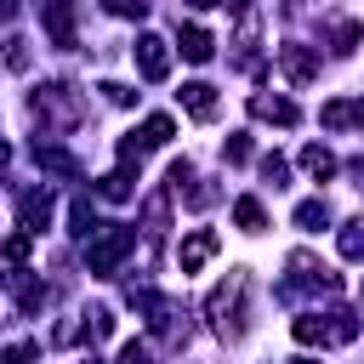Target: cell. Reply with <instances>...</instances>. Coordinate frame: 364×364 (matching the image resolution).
I'll use <instances>...</instances> for the list:
<instances>
[{
	"label": "cell",
	"instance_id": "obj_1",
	"mask_svg": "<svg viewBox=\"0 0 364 364\" xmlns=\"http://www.w3.org/2000/svg\"><path fill=\"white\" fill-rule=\"evenodd\" d=\"M245 290H250V273L233 267V273L205 296V318H210V330H216L222 341H239V336H245Z\"/></svg>",
	"mask_w": 364,
	"mask_h": 364
},
{
	"label": "cell",
	"instance_id": "obj_2",
	"mask_svg": "<svg viewBox=\"0 0 364 364\" xmlns=\"http://www.w3.org/2000/svg\"><path fill=\"white\" fill-rule=\"evenodd\" d=\"M131 250H136V228H125V222H97V233L85 239V267H91L97 279H114Z\"/></svg>",
	"mask_w": 364,
	"mask_h": 364
},
{
	"label": "cell",
	"instance_id": "obj_3",
	"mask_svg": "<svg viewBox=\"0 0 364 364\" xmlns=\"http://www.w3.org/2000/svg\"><path fill=\"white\" fill-rule=\"evenodd\" d=\"M279 68H284L290 85H313V80H318V51L301 46V40H284V46H279Z\"/></svg>",
	"mask_w": 364,
	"mask_h": 364
},
{
	"label": "cell",
	"instance_id": "obj_4",
	"mask_svg": "<svg viewBox=\"0 0 364 364\" xmlns=\"http://www.w3.org/2000/svg\"><path fill=\"white\" fill-rule=\"evenodd\" d=\"M171 136H176V125H171V114H148V119H142V131L119 142V159H136V154H148V148H165Z\"/></svg>",
	"mask_w": 364,
	"mask_h": 364
},
{
	"label": "cell",
	"instance_id": "obj_5",
	"mask_svg": "<svg viewBox=\"0 0 364 364\" xmlns=\"http://www.w3.org/2000/svg\"><path fill=\"white\" fill-rule=\"evenodd\" d=\"M131 57H136V68H142V80H165V74H171V46H165L159 34H136V46H131Z\"/></svg>",
	"mask_w": 364,
	"mask_h": 364
},
{
	"label": "cell",
	"instance_id": "obj_6",
	"mask_svg": "<svg viewBox=\"0 0 364 364\" xmlns=\"http://www.w3.org/2000/svg\"><path fill=\"white\" fill-rule=\"evenodd\" d=\"M17 216H23L28 233H46L51 216H57V193H51V188H28V193L17 199Z\"/></svg>",
	"mask_w": 364,
	"mask_h": 364
},
{
	"label": "cell",
	"instance_id": "obj_7",
	"mask_svg": "<svg viewBox=\"0 0 364 364\" xmlns=\"http://www.w3.org/2000/svg\"><path fill=\"white\" fill-rule=\"evenodd\" d=\"M318 125H324V131H353V125H364V91H358V97H330V102L318 108Z\"/></svg>",
	"mask_w": 364,
	"mask_h": 364
},
{
	"label": "cell",
	"instance_id": "obj_8",
	"mask_svg": "<svg viewBox=\"0 0 364 364\" xmlns=\"http://www.w3.org/2000/svg\"><path fill=\"white\" fill-rule=\"evenodd\" d=\"M40 23H46V34H51V46H74L80 34H74V11H68V0H40Z\"/></svg>",
	"mask_w": 364,
	"mask_h": 364
},
{
	"label": "cell",
	"instance_id": "obj_9",
	"mask_svg": "<svg viewBox=\"0 0 364 364\" xmlns=\"http://www.w3.org/2000/svg\"><path fill=\"white\" fill-rule=\"evenodd\" d=\"M108 330H114V313H108V307H85V313H80V330H68L63 341H74V336H80L85 347H102V341H108Z\"/></svg>",
	"mask_w": 364,
	"mask_h": 364
},
{
	"label": "cell",
	"instance_id": "obj_10",
	"mask_svg": "<svg viewBox=\"0 0 364 364\" xmlns=\"http://www.w3.org/2000/svg\"><path fill=\"white\" fill-rule=\"evenodd\" d=\"M176 102H182L193 119H216V85H205V80H188V85L176 91Z\"/></svg>",
	"mask_w": 364,
	"mask_h": 364
},
{
	"label": "cell",
	"instance_id": "obj_11",
	"mask_svg": "<svg viewBox=\"0 0 364 364\" xmlns=\"http://www.w3.org/2000/svg\"><path fill=\"white\" fill-rule=\"evenodd\" d=\"M250 114H256V119H273V125H296V119H301V108H296L290 97H267V91L250 97Z\"/></svg>",
	"mask_w": 364,
	"mask_h": 364
},
{
	"label": "cell",
	"instance_id": "obj_12",
	"mask_svg": "<svg viewBox=\"0 0 364 364\" xmlns=\"http://www.w3.org/2000/svg\"><path fill=\"white\" fill-rule=\"evenodd\" d=\"M34 159H40V171H51V176H80V159L68 154V148H57V142H34Z\"/></svg>",
	"mask_w": 364,
	"mask_h": 364
},
{
	"label": "cell",
	"instance_id": "obj_13",
	"mask_svg": "<svg viewBox=\"0 0 364 364\" xmlns=\"http://www.w3.org/2000/svg\"><path fill=\"white\" fill-rule=\"evenodd\" d=\"M210 256H216V233H210V228H199V233L182 239V273H199Z\"/></svg>",
	"mask_w": 364,
	"mask_h": 364
},
{
	"label": "cell",
	"instance_id": "obj_14",
	"mask_svg": "<svg viewBox=\"0 0 364 364\" xmlns=\"http://www.w3.org/2000/svg\"><path fill=\"white\" fill-rule=\"evenodd\" d=\"M6 279H11V296H17L23 313H40V307H46V284H40L28 267H17V273H6Z\"/></svg>",
	"mask_w": 364,
	"mask_h": 364
},
{
	"label": "cell",
	"instance_id": "obj_15",
	"mask_svg": "<svg viewBox=\"0 0 364 364\" xmlns=\"http://www.w3.org/2000/svg\"><path fill=\"white\" fill-rule=\"evenodd\" d=\"M176 46H182V57H188V63H210V57H216V40H210V34L199 28V23H188Z\"/></svg>",
	"mask_w": 364,
	"mask_h": 364
},
{
	"label": "cell",
	"instance_id": "obj_16",
	"mask_svg": "<svg viewBox=\"0 0 364 364\" xmlns=\"http://www.w3.org/2000/svg\"><path fill=\"white\" fill-rule=\"evenodd\" d=\"M301 171H307L313 182H330V176H336V154H330L324 142H307V148H301Z\"/></svg>",
	"mask_w": 364,
	"mask_h": 364
},
{
	"label": "cell",
	"instance_id": "obj_17",
	"mask_svg": "<svg viewBox=\"0 0 364 364\" xmlns=\"http://www.w3.org/2000/svg\"><path fill=\"white\" fill-rule=\"evenodd\" d=\"M97 193H102V199H131V193H136V171H131V159H119V171H108V176L97 182Z\"/></svg>",
	"mask_w": 364,
	"mask_h": 364
},
{
	"label": "cell",
	"instance_id": "obj_18",
	"mask_svg": "<svg viewBox=\"0 0 364 364\" xmlns=\"http://www.w3.org/2000/svg\"><path fill=\"white\" fill-rule=\"evenodd\" d=\"M233 222H239L245 233H262V228H267V210H262V199H250V193H245V199H233Z\"/></svg>",
	"mask_w": 364,
	"mask_h": 364
},
{
	"label": "cell",
	"instance_id": "obj_19",
	"mask_svg": "<svg viewBox=\"0 0 364 364\" xmlns=\"http://www.w3.org/2000/svg\"><path fill=\"white\" fill-rule=\"evenodd\" d=\"M68 233H74V239H91V233H97V210H91V199H85V193L68 205Z\"/></svg>",
	"mask_w": 364,
	"mask_h": 364
},
{
	"label": "cell",
	"instance_id": "obj_20",
	"mask_svg": "<svg viewBox=\"0 0 364 364\" xmlns=\"http://www.w3.org/2000/svg\"><path fill=\"white\" fill-rule=\"evenodd\" d=\"M353 336H358V313H347V307L324 313V341H353Z\"/></svg>",
	"mask_w": 364,
	"mask_h": 364
},
{
	"label": "cell",
	"instance_id": "obj_21",
	"mask_svg": "<svg viewBox=\"0 0 364 364\" xmlns=\"http://www.w3.org/2000/svg\"><path fill=\"white\" fill-rule=\"evenodd\" d=\"M336 245H341V256H347V262H364V216H353V222H341V233H336Z\"/></svg>",
	"mask_w": 364,
	"mask_h": 364
},
{
	"label": "cell",
	"instance_id": "obj_22",
	"mask_svg": "<svg viewBox=\"0 0 364 364\" xmlns=\"http://www.w3.org/2000/svg\"><path fill=\"white\" fill-rule=\"evenodd\" d=\"M358 40H364V23H358V17H341V23H336V34H330V51H341V57H347V51H358Z\"/></svg>",
	"mask_w": 364,
	"mask_h": 364
},
{
	"label": "cell",
	"instance_id": "obj_23",
	"mask_svg": "<svg viewBox=\"0 0 364 364\" xmlns=\"http://www.w3.org/2000/svg\"><path fill=\"white\" fill-rule=\"evenodd\" d=\"M296 228H307V233L330 228V205H324V199H301V205H296Z\"/></svg>",
	"mask_w": 364,
	"mask_h": 364
},
{
	"label": "cell",
	"instance_id": "obj_24",
	"mask_svg": "<svg viewBox=\"0 0 364 364\" xmlns=\"http://www.w3.org/2000/svg\"><path fill=\"white\" fill-rule=\"evenodd\" d=\"M290 336H296L301 347H313V341H324V318H318V313H301V318L290 324Z\"/></svg>",
	"mask_w": 364,
	"mask_h": 364
},
{
	"label": "cell",
	"instance_id": "obj_25",
	"mask_svg": "<svg viewBox=\"0 0 364 364\" xmlns=\"http://www.w3.org/2000/svg\"><path fill=\"white\" fill-rule=\"evenodd\" d=\"M28 63H34V57H28V40H23V34H11V40H6V68H11V74H23Z\"/></svg>",
	"mask_w": 364,
	"mask_h": 364
},
{
	"label": "cell",
	"instance_id": "obj_26",
	"mask_svg": "<svg viewBox=\"0 0 364 364\" xmlns=\"http://www.w3.org/2000/svg\"><path fill=\"white\" fill-rule=\"evenodd\" d=\"M222 154H228V165H245V159H250V136H245V131H233V136L222 142Z\"/></svg>",
	"mask_w": 364,
	"mask_h": 364
},
{
	"label": "cell",
	"instance_id": "obj_27",
	"mask_svg": "<svg viewBox=\"0 0 364 364\" xmlns=\"http://www.w3.org/2000/svg\"><path fill=\"white\" fill-rule=\"evenodd\" d=\"M102 97H108L114 108H131V102H136V91H131V85H119V80H102Z\"/></svg>",
	"mask_w": 364,
	"mask_h": 364
},
{
	"label": "cell",
	"instance_id": "obj_28",
	"mask_svg": "<svg viewBox=\"0 0 364 364\" xmlns=\"http://www.w3.org/2000/svg\"><path fill=\"white\" fill-rule=\"evenodd\" d=\"M262 176H267L273 188H284V182H290V165H284L279 154H267V159H262Z\"/></svg>",
	"mask_w": 364,
	"mask_h": 364
},
{
	"label": "cell",
	"instance_id": "obj_29",
	"mask_svg": "<svg viewBox=\"0 0 364 364\" xmlns=\"http://www.w3.org/2000/svg\"><path fill=\"white\" fill-rule=\"evenodd\" d=\"M28 245H34V233L23 228V233H11L6 239V262H28Z\"/></svg>",
	"mask_w": 364,
	"mask_h": 364
},
{
	"label": "cell",
	"instance_id": "obj_30",
	"mask_svg": "<svg viewBox=\"0 0 364 364\" xmlns=\"http://www.w3.org/2000/svg\"><path fill=\"white\" fill-rule=\"evenodd\" d=\"M108 6V17H142L148 11V0H102Z\"/></svg>",
	"mask_w": 364,
	"mask_h": 364
},
{
	"label": "cell",
	"instance_id": "obj_31",
	"mask_svg": "<svg viewBox=\"0 0 364 364\" xmlns=\"http://www.w3.org/2000/svg\"><path fill=\"white\" fill-rule=\"evenodd\" d=\"M0 358H34V341H11V347H6Z\"/></svg>",
	"mask_w": 364,
	"mask_h": 364
},
{
	"label": "cell",
	"instance_id": "obj_32",
	"mask_svg": "<svg viewBox=\"0 0 364 364\" xmlns=\"http://www.w3.org/2000/svg\"><path fill=\"white\" fill-rule=\"evenodd\" d=\"M17 17V0H0V23H11Z\"/></svg>",
	"mask_w": 364,
	"mask_h": 364
},
{
	"label": "cell",
	"instance_id": "obj_33",
	"mask_svg": "<svg viewBox=\"0 0 364 364\" xmlns=\"http://www.w3.org/2000/svg\"><path fill=\"white\" fill-rule=\"evenodd\" d=\"M6 165H11V148H6V142H0V171H6Z\"/></svg>",
	"mask_w": 364,
	"mask_h": 364
},
{
	"label": "cell",
	"instance_id": "obj_34",
	"mask_svg": "<svg viewBox=\"0 0 364 364\" xmlns=\"http://www.w3.org/2000/svg\"><path fill=\"white\" fill-rule=\"evenodd\" d=\"M193 6H222V0H193Z\"/></svg>",
	"mask_w": 364,
	"mask_h": 364
},
{
	"label": "cell",
	"instance_id": "obj_35",
	"mask_svg": "<svg viewBox=\"0 0 364 364\" xmlns=\"http://www.w3.org/2000/svg\"><path fill=\"white\" fill-rule=\"evenodd\" d=\"M290 6H301V0H290Z\"/></svg>",
	"mask_w": 364,
	"mask_h": 364
}]
</instances>
